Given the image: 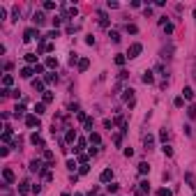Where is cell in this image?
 <instances>
[{"label":"cell","instance_id":"6da1fadb","mask_svg":"<svg viewBox=\"0 0 196 196\" xmlns=\"http://www.w3.org/2000/svg\"><path fill=\"white\" fill-rule=\"evenodd\" d=\"M42 39V35H39V30H37V28H28L26 32H23V42H30V39Z\"/></svg>","mask_w":196,"mask_h":196},{"label":"cell","instance_id":"7a4b0ae2","mask_svg":"<svg viewBox=\"0 0 196 196\" xmlns=\"http://www.w3.org/2000/svg\"><path fill=\"white\" fill-rule=\"evenodd\" d=\"M141 51H143V46L139 44V42H136V44H132V46H129L127 55H129V58H139V53H141Z\"/></svg>","mask_w":196,"mask_h":196},{"label":"cell","instance_id":"3957f363","mask_svg":"<svg viewBox=\"0 0 196 196\" xmlns=\"http://www.w3.org/2000/svg\"><path fill=\"white\" fill-rule=\"evenodd\" d=\"M26 125L28 127H37V129H39V116H35V113L26 116Z\"/></svg>","mask_w":196,"mask_h":196},{"label":"cell","instance_id":"277c9868","mask_svg":"<svg viewBox=\"0 0 196 196\" xmlns=\"http://www.w3.org/2000/svg\"><path fill=\"white\" fill-rule=\"evenodd\" d=\"M32 21H35V26H44V23H46V16H44V12H35Z\"/></svg>","mask_w":196,"mask_h":196},{"label":"cell","instance_id":"5b68a950","mask_svg":"<svg viewBox=\"0 0 196 196\" xmlns=\"http://www.w3.org/2000/svg\"><path fill=\"white\" fill-rule=\"evenodd\" d=\"M30 171H32V173H37V171H39V173H42V171H44V164H42V159L30 161Z\"/></svg>","mask_w":196,"mask_h":196},{"label":"cell","instance_id":"8992f818","mask_svg":"<svg viewBox=\"0 0 196 196\" xmlns=\"http://www.w3.org/2000/svg\"><path fill=\"white\" fill-rule=\"evenodd\" d=\"M2 178H5V182H14L16 175H14V171H12V169H2Z\"/></svg>","mask_w":196,"mask_h":196},{"label":"cell","instance_id":"52a82bcc","mask_svg":"<svg viewBox=\"0 0 196 196\" xmlns=\"http://www.w3.org/2000/svg\"><path fill=\"white\" fill-rule=\"evenodd\" d=\"M99 180H102V182H111V180H113V171L104 169V171H102V175H99Z\"/></svg>","mask_w":196,"mask_h":196},{"label":"cell","instance_id":"ba28073f","mask_svg":"<svg viewBox=\"0 0 196 196\" xmlns=\"http://www.w3.org/2000/svg\"><path fill=\"white\" fill-rule=\"evenodd\" d=\"M39 53H49V51H53V44H46V42H42L39 39V49H37Z\"/></svg>","mask_w":196,"mask_h":196},{"label":"cell","instance_id":"9c48e42d","mask_svg":"<svg viewBox=\"0 0 196 196\" xmlns=\"http://www.w3.org/2000/svg\"><path fill=\"white\" fill-rule=\"evenodd\" d=\"M28 185H30V182H21V185H18V194L21 196H26L28 192H32V187H28Z\"/></svg>","mask_w":196,"mask_h":196},{"label":"cell","instance_id":"30bf717a","mask_svg":"<svg viewBox=\"0 0 196 196\" xmlns=\"http://www.w3.org/2000/svg\"><path fill=\"white\" fill-rule=\"evenodd\" d=\"M30 141H32V145H39V148H44V141H42V136H39V134H32V136H30Z\"/></svg>","mask_w":196,"mask_h":196},{"label":"cell","instance_id":"8fae6325","mask_svg":"<svg viewBox=\"0 0 196 196\" xmlns=\"http://www.w3.org/2000/svg\"><path fill=\"white\" fill-rule=\"evenodd\" d=\"M32 74H35V67H23V69H21V76H23V79H30Z\"/></svg>","mask_w":196,"mask_h":196},{"label":"cell","instance_id":"7c38bea8","mask_svg":"<svg viewBox=\"0 0 196 196\" xmlns=\"http://www.w3.org/2000/svg\"><path fill=\"white\" fill-rule=\"evenodd\" d=\"M32 88H35L37 92H46V90H44V81H39V79L32 81Z\"/></svg>","mask_w":196,"mask_h":196},{"label":"cell","instance_id":"4fadbf2b","mask_svg":"<svg viewBox=\"0 0 196 196\" xmlns=\"http://www.w3.org/2000/svg\"><path fill=\"white\" fill-rule=\"evenodd\" d=\"M88 67H90V60H88V58H81V60H79V71H85Z\"/></svg>","mask_w":196,"mask_h":196},{"label":"cell","instance_id":"5bb4252c","mask_svg":"<svg viewBox=\"0 0 196 196\" xmlns=\"http://www.w3.org/2000/svg\"><path fill=\"white\" fill-rule=\"evenodd\" d=\"M26 63H30V65H39V63H37V53H26Z\"/></svg>","mask_w":196,"mask_h":196},{"label":"cell","instance_id":"9a60e30c","mask_svg":"<svg viewBox=\"0 0 196 196\" xmlns=\"http://www.w3.org/2000/svg\"><path fill=\"white\" fill-rule=\"evenodd\" d=\"M143 83H148V85H150V83H155V76H152V71H145V74H143Z\"/></svg>","mask_w":196,"mask_h":196},{"label":"cell","instance_id":"2e32d148","mask_svg":"<svg viewBox=\"0 0 196 196\" xmlns=\"http://www.w3.org/2000/svg\"><path fill=\"white\" fill-rule=\"evenodd\" d=\"M143 143H145V150H150L152 145H155V139H152L150 134H148V136H145V139H143Z\"/></svg>","mask_w":196,"mask_h":196},{"label":"cell","instance_id":"e0dca14e","mask_svg":"<svg viewBox=\"0 0 196 196\" xmlns=\"http://www.w3.org/2000/svg\"><path fill=\"white\" fill-rule=\"evenodd\" d=\"M2 83H5V88H9V85L14 83V76H12V74H5V76H2Z\"/></svg>","mask_w":196,"mask_h":196},{"label":"cell","instance_id":"ac0fdd59","mask_svg":"<svg viewBox=\"0 0 196 196\" xmlns=\"http://www.w3.org/2000/svg\"><path fill=\"white\" fill-rule=\"evenodd\" d=\"M139 173H141V175H145V173H150V166H148L145 161H141V164H139Z\"/></svg>","mask_w":196,"mask_h":196},{"label":"cell","instance_id":"d6986e66","mask_svg":"<svg viewBox=\"0 0 196 196\" xmlns=\"http://www.w3.org/2000/svg\"><path fill=\"white\" fill-rule=\"evenodd\" d=\"M99 141H102V136H99L97 132H90V143H95V145H99Z\"/></svg>","mask_w":196,"mask_h":196},{"label":"cell","instance_id":"ffe728a7","mask_svg":"<svg viewBox=\"0 0 196 196\" xmlns=\"http://www.w3.org/2000/svg\"><path fill=\"white\" fill-rule=\"evenodd\" d=\"M42 113H46V106H44V102H42V104H35V116H42Z\"/></svg>","mask_w":196,"mask_h":196},{"label":"cell","instance_id":"44dd1931","mask_svg":"<svg viewBox=\"0 0 196 196\" xmlns=\"http://www.w3.org/2000/svg\"><path fill=\"white\" fill-rule=\"evenodd\" d=\"M2 141H5V143L12 141V129H9V127H5V132H2Z\"/></svg>","mask_w":196,"mask_h":196},{"label":"cell","instance_id":"7402d4cb","mask_svg":"<svg viewBox=\"0 0 196 196\" xmlns=\"http://www.w3.org/2000/svg\"><path fill=\"white\" fill-rule=\"evenodd\" d=\"M74 139H76V132H74V129H69V132L65 134V141L67 143H74Z\"/></svg>","mask_w":196,"mask_h":196},{"label":"cell","instance_id":"603a6c76","mask_svg":"<svg viewBox=\"0 0 196 196\" xmlns=\"http://www.w3.org/2000/svg\"><path fill=\"white\" fill-rule=\"evenodd\" d=\"M99 26H104V28L108 26V16L104 14V12H99Z\"/></svg>","mask_w":196,"mask_h":196},{"label":"cell","instance_id":"cb8c5ba5","mask_svg":"<svg viewBox=\"0 0 196 196\" xmlns=\"http://www.w3.org/2000/svg\"><path fill=\"white\" fill-rule=\"evenodd\" d=\"M23 113H26V108H23V104H16V108H14V116H16V118H21Z\"/></svg>","mask_w":196,"mask_h":196},{"label":"cell","instance_id":"d4e9b609","mask_svg":"<svg viewBox=\"0 0 196 196\" xmlns=\"http://www.w3.org/2000/svg\"><path fill=\"white\" fill-rule=\"evenodd\" d=\"M46 67L55 69V67H58V60H55V58H46Z\"/></svg>","mask_w":196,"mask_h":196},{"label":"cell","instance_id":"484cf974","mask_svg":"<svg viewBox=\"0 0 196 196\" xmlns=\"http://www.w3.org/2000/svg\"><path fill=\"white\" fill-rule=\"evenodd\" d=\"M182 97H185V99H192V97H194V90H192V88H185V90H182Z\"/></svg>","mask_w":196,"mask_h":196},{"label":"cell","instance_id":"4316f807","mask_svg":"<svg viewBox=\"0 0 196 196\" xmlns=\"http://www.w3.org/2000/svg\"><path fill=\"white\" fill-rule=\"evenodd\" d=\"M127 32L136 35V32H139V26H134V23H127Z\"/></svg>","mask_w":196,"mask_h":196},{"label":"cell","instance_id":"83f0119b","mask_svg":"<svg viewBox=\"0 0 196 196\" xmlns=\"http://www.w3.org/2000/svg\"><path fill=\"white\" fill-rule=\"evenodd\" d=\"M108 37H111V42H113V44H118V42H120V35H118L116 30H111V35H108Z\"/></svg>","mask_w":196,"mask_h":196},{"label":"cell","instance_id":"f1b7e54d","mask_svg":"<svg viewBox=\"0 0 196 196\" xmlns=\"http://www.w3.org/2000/svg\"><path fill=\"white\" fill-rule=\"evenodd\" d=\"M44 104H51V102H53V92H44Z\"/></svg>","mask_w":196,"mask_h":196},{"label":"cell","instance_id":"f546056e","mask_svg":"<svg viewBox=\"0 0 196 196\" xmlns=\"http://www.w3.org/2000/svg\"><path fill=\"white\" fill-rule=\"evenodd\" d=\"M44 159L49 161V164H53V152H51V150H44Z\"/></svg>","mask_w":196,"mask_h":196},{"label":"cell","instance_id":"4dcf8cb0","mask_svg":"<svg viewBox=\"0 0 196 196\" xmlns=\"http://www.w3.org/2000/svg\"><path fill=\"white\" fill-rule=\"evenodd\" d=\"M125 60H127V55H120V53L116 55V65H120V67L125 65Z\"/></svg>","mask_w":196,"mask_h":196},{"label":"cell","instance_id":"1f68e13d","mask_svg":"<svg viewBox=\"0 0 196 196\" xmlns=\"http://www.w3.org/2000/svg\"><path fill=\"white\" fill-rule=\"evenodd\" d=\"M88 171H90V166H88V164H81V166H79V173H81V175H85Z\"/></svg>","mask_w":196,"mask_h":196},{"label":"cell","instance_id":"d6a6232c","mask_svg":"<svg viewBox=\"0 0 196 196\" xmlns=\"http://www.w3.org/2000/svg\"><path fill=\"white\" fill-rule=\"evenodd\" d=\"M106 189H108V194H116V192H118V185H116V182H111Z\"/></svg>","mask_w":196,"mask_h":196},{"label":"cell","instance_id":"836d02e7","mask_svg":"<svg viewBox=\"0 0 196 196\" xmlns=\"http://www.w3.org/2000/svg\"><path fill=\"white\" fill-rule=\"evenodd\" d=\"M83 125H85V129H88V132H92V125H95V122H92V118H88Z\"/></svg>","mask_w":196,"mask_h":196},{"label":"cell","instance_id":"e575fe53","mask_svg":"<svg viewBox=\"0 0 196 196\" xmlns=\"http://www.w3.org/2000/svg\"><path fill=\"white\" fill-rule=\"evenodd\" d=\"M46 83H53V81H58V76H55V74H46Z\"/></svg>","mask_w":196,"mask_h":196},{"label":"cell","instance_id":"d590c367","mask_svg":"<svg viewBox=\"0 0 196 196\" xmlns=\"http://www.w3.org/2000/svg\"><path fill=\"white\" fill-rule=\"evenodd\" d=\"M44 9H46V12H51V9H55V2H51V0H49V2H44Z\"/></svg>","mask_w":196,"mask_h":196},{"label":"cell","instance_id":"8d00e7d4","mask_svg":"<svg viewBox=\"0 0 196 196\" xmlns=\"http://www.w3.org/2000/svg\"><path fill=\"white\" fill-rule=\"evenodd\" d=\"M187 116H189V118H196V106H189V108H187Z\"/></svg>","mask_w":196,"mask_h":196},{"label":"cell","instance_id":"74e56055","mask_svg":"<svg viewBox=\"0 0 196 196\" xmlns=\"http://www.w3.org/2000/svg\"><path fill=\"white\" fill-rule=\"evenodd\" d=\"M79 161H81V164H88V155H83V152H79Z\"/></svg>","mask_w":196,"mask_h":196},{"label":"cell","instance_id":"f35d334b","mask_svg":"<svg viewBox=\"0 0 196 196\" xmlns=\"http://www.w3.org/2000/svg\"><path fill=\"white\" fill-rule=\"evenodd\" d=\"M76 166H79V164H76V161H74V159H69V161H67V169H69V171H74V169H76Z\"/></svg>","mask_w":196,"mask_h":196},{"label":"cell","instance_id":"ab89813d","mask_svg":"<svg viewBox=\"0 0 196 196\" xmlns=\"http://www.w3.org/2000/svg\"><path fill=\"white\" fill-rule=\"evenodd\" d=\"M164 32H166V35H171V32H173V23H166V26H164Z\"/></svg>","mask_w":196,"mask_h":196},{"label":"cell","instance_id":"60d3db41","mask_svg":"<svg viewBox=\"0 0 196 196\" xmlns=\"http://www.w3.org/2000/svg\"><path fill=\"white\" fill-rule=\"evenodd\" d=\"M46 37H49V39H55V37H60V32H58V30H51Z\"/></svg>","mask_w":196,"mask_h":196},{"label":"cell","instance_id":"b9f144b4","mask_svg":"<svg viewBox=\"0 0 196 196\" xmlns=\"http://www.w3.org/2000/svg\"><path fill=\"white\" fill-rule=\"evenodd\" d=\"M164 155H166V157H171V155H173V148H169V145H164Z\"/></svg>","mask_w":196,"mask_h":196},{"label":"cell","instance_id":"7bdbcfd3","mask_svg":"<svg viewBox=\"0 0 196 196\" xmlns=\"http://www.w3.org/2000/svg\"><path fill=\"white\" fill-rule=\"evenodd\" d=\"M182 104H185V97H175V106L180 108V106H182Z\"/></svg>","mask_w":196,"mask_h":196},{"label":"cell","instance_id":"ee69618b","mask_svg":"<svg viewBox=\"0 0 196 196\" xmlns=\"http://www.w3.org/2000/svg\"><path fill=\"white\" fill-rule=\"evenodd\" d=\"M157 196H171V192H169V189H159V192H157Z\"/></svg>","mask_w":196,"mask_h":196},{"label":"cell","instance_id":"f6af8a7d","mask_svg":"<svg viewBox=\"0 0 196 196\" xmlns=\"http://www.w3.org/2000/svg\"><path fill=\"white\" fill-rule=\"evenodd\" d=\"M159 139H161V141H166V139H169V132H166V129H161V134H159Z\"/></svg>","mask_w":196,"mask_h":196},{"label":"cell","instance_id":"bcb514c9","mask_svg":"<svg viewBox=\"0 0 196 196\" xmlns=\"http://www.w3.org/2000/svg\"><path fill=\"white\" fill-rule=\"evenodd\" d=\"M85 44H90V46H92V44H95V37H92V35H88V37H85Z\"/></svg>","mask_w":196,"mask_h":196},{"label":"cell","instance_id":"7dc6e473","mask_svg":"<svg viewBox=\"0 0 196 196\" xmlns=\"http://www.w3.org/2000/svg\"><path fill=\"white\" fill-rule=\"evenodd\" d=\"M44 71V65H35V74H42Z\"/></svg>","mask_w":196,"mask_h":196},{"label":"cell","instance_id":"c3c4849f","mask_svg":"<svg viewBox=\"0 0 196 196\" xmlns=\"http://www.w3.org/2000/svg\"><path fill=\"white\" fill-rule=\"evenodd\" d=\"M63 196H71V194H67V192H65V194H63Z\"/></svg>","mask_w":196,"mask_h":196},{"label":"cell","instance_id":"681fc988","mask_svg":"<svg viewBox=\"0 0 196 196\" xmlns=\"http://www.w3.org/2000/svg\"><path fill=\"white\" fill-rule=\"evenodd\" d=\"M194 196H196V194H194Z\"/></svg>","mask_w":196,"mask_h":196}]
</instances>
